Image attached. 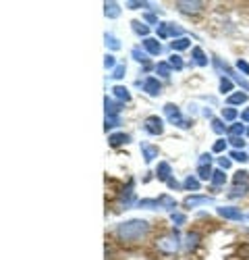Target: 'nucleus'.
<instances>
[{
	"label": "nucleus",
	"mask_w": 249,
	"mask_h": 260,
	"mask_svg": "<svg viewBox=\"0 0 249 260\" xmlns=\"http://www.w3.org/2000/svg\"><path fill=\"white\" fill-rule=\"evenodd\" d=\"M144 19H146L148 23H152V25H160V23H158V17H156V15H146Z\"/></svg>",
	"instance_id": "51"
},
{
	"label": "nucleus",
	"mask_w": 249,
	"mask_h": 260,
	"mask_svg": "<svg viewBox=\"0 0 249 260\" xmlns=\"http://www.w3.org/2000/svg\"><path fill=\"white\" fill-rule=\"evenodd\" d=\"M249 194V183H241V185H233L230 187V192H228V198H243Z\"/></svg>",
	"instance_id": "17"
},
{
	"label": "nucleus",
	"mask_w": 249,
	"mask_h": 260,
	"mask_svg": "<svg viewBox=\"0 0 249 260\" xmlns=\"http://www.w3.org/2000/svg\"><path fill=\"white\" fill-rule=\"evenodd\" d=\"M247 135H249V127H247Z\"/></svg>",
	"instance_id": "53"
},
{
	"label": "nucleus",
	"mask_w": 249,
	"mask_h": 260,
	"mask_svg": "<svg viewBox=\"0 0 249 260\" xmlns=\"http://www.w3.org/2000/svg\"><path fill=\"white\" fill-rule=\"evenodd\" d=\"M218 214L222 216V219H228V221H243L245 219V214L235 206H220Z\"/></svg>",
	"instance_id": "8"
},
{
	"label": "nucleus",
	"mask_w": 249,
	"mask_h": 260,
	"mask_svg": "<svg viewBox=\"0 0 249 260\" xmlns=\"http://www.w3.org/2000/svg\"><path fill=\"white\" fill-rule=\"evenodd\" d=\"M224 71H226V75H230V77H233V79H235L239 85H241V88H245V90L249 92V81H245L243 77L235 71V69H230V67H226V65H224Z\"/></svg>",
	"instance_id": "22"
},
{
	"label": "nucleus",
	"mask_w": 249,
	"mask_h": 260,
	"mask_svg": "<svg viewBox=\"0 0 249 260\" xmlns=\"http://www.w3.org/2000/svg\"><path fill=\"white\" fill-rule=\"evenodd\" d=\"M189 46H191V40H189V38H185V36L179 38V40H173V42H171V48L176 50V52H179V50H187Z\"/></svg>",
	"instance_id": "23"
},
{
	"label": "nucleus",
	"mask_w": 249,
	"mask_h": 260,
	"mask_svg": "<svg viewBox=\"0 0 249 260\" xmlns=\"http://www.w3.org/2000/svg\"><path fill=\"white\" fill-rule=\"evenodd\" d=\"M127 6L129 8H146V6H149L148 2H137V0H131V2H127Z\"/></svg>",
	"instance_id": "48"
},
{
	"label": "nucleus",
	"mask_w": 249,
	"mask_h": 260,
	"mask_svg": "<svg viewBox=\"0 0 249 260\" xmlns=\"http://www.w3.org/2000/svg\"><path fill=\"white\" fill-rule=\"evenodd\" d=\"M237 69H239V71H241V73L249 75V63H247V60H243V58H239V60H237Z\"/></svg>",
	"instance_id": "44"
},
{
	"label": "nucleus",
	"mask_w": 249,
	"mask_h": 260,
	"mask_svg": "<svg viewBox=\"0 0 249 260\" xmlns=\"http://www.w3.org/2000/svg\"><path fill=\"white\" fill-rule=\"evenodd\" d=\"M144 129H146L149 135H162L164 123H162V119H160L158 115H149V117L144 121Z\"/></svg>",
	"instance_id": "5"
},
{
	"label": "nucleus",
	"mask_w": 249,
	"mask_h": 260,
	"mask_svg": "<svg viewBox=\"0 0 249 260\" xmlns=\"http://www.w3.org/2000/svg\"><path fill=\"white\" fill-rule=\"evenodd\" d=\"M144 90L149 94V96H158V94L162 92V83H160L156 77H148L144 81Z\"/></svg>",
	"instance_id": "9"
},
{
	"label": "nucleus",
	"mask_w": 249,
	"mask_h": 260,
	"mask_svg": "<svg viewBox=\"0 0 249 260\" xmlns=\"http://www.w3.org/2000/svg\"><path fill=\"white\" fill-rule=\"evenodd\" d=\"M171 175H173L171 164H168V162H160V164H158V169H156V177H158V181H168V179H171Z\"/></svg>",
	"instance_id": "13"
},
{
	"label": "nucleus",
	"mask_w": 249,
	"mask_h": 260,
	"mask_svg": "<svg viewBox=\"0 0 249 260\" xmlns=\"http://www.w3.org/2000/svg\"><path fill=\"white\" fill-rule=\"evenodd\" d=\"M104 106H106V117H119V112L123 110L121 104H117V102H114L112 98H108V96L104 98Z\"/></svg>",
	"instance_id": "12"
},
{
	"label": "nucleus",
	"mask_w": 249,
	"mask_h": 260,
	"mask_svg": "<svg viewBox=\"0 0 249 260\" xmlns=\"http://www.w3.org/2000/svg\"><path fill=\"white\" fill-rule=\"evenodd\" d=\"M124 73H127V67H124V65H117V69L112 71V75H110V77H114V79H123Z\"/></svg>",
	"instance_id": "40"
},
{
	"label": "nucleus",
	"mask_w": 249,
	"mask_h": 260,
	"mask_svg": "<svg viewBox=\"0 0 249 260\" xmlns=\"http://www.w3.org/2000/svg\"><path fill=\"white\" fill-rule=\"evenodd\" d=\"M158 38H174V40H179V38H183V29L179 27V25H176V23H160L158 25Z\"/></svg>",
	"instance_id": "4"
},
{
	"label": "nucleus",
	"mask_w": 249,
	"mask_h": 260,
	"mask_svg": "<svg viewBox=\"0 0 249 260\" xmlns=\"http://www.w3.org/2000/svg\"><path fill=\"white\" fill-rule=\"evenodd\" d=\"M218 164H220V169H222V171H226V169L230 167V160H228V158H224V156H222V158H218Z\"/></svg>",
	"instance_id": "49"
},
{
	"label": "nucleus",
	"mask_w": 249,
	"mask_h": 260,
	"mask_svg": "<svg viewBox=\"0 0 249 260\" xmlns=\"http://www.w3.org/2000/svg\"><path fill=\"white\" fill-rule=\"evenodd\" d=\"M198 175H199V179L208 181V179H212V175H214V171H212L210 164L208 167H198Z\"/></svg>",
	"instance_id": "32"
},
{
	"label": "nucleus",
	"mask_w": 249,
	"mask_h": 260,
	"mask_svg": "<svg viewBox=\"0 0 249 260\" xmlns=\"http://www.w3.org/2000/svg\"><path fill=\"white\" fill-rule=\"evenodd\" d=\"M104 15L108 17V19H119V17H121L119 2H104Z\"/></svg>",
	"instance_id": "14"
},
{
	"label": "nucleus",
	"mask_w": 249,
	"mask_h": 260,
	"mask_svg": "<svg viewBox=\"0 0 249 260\" xmlns=\"http://www.w3.org/2000/svg\"><path fill=\"white\" fill-rule=\"evenodd\" d=\"M104 67L106 69H112V71H114V69H117V58H114L112 54H106L104 56Z\"/></svg>",
	"instance_id": "42"
},
{
	"label": "nucleus",
	"mask_w": 249,
	"mask_h": 260,
	"mask_svg": "<svg viewBox=\"0 0 249 260\" xmlns=\"http://www.w3.org/2000/svg\"><path fill=\"white\" fill-rule=\"evenodd\" d=\"M171 219H173L174 225H185V223H187V216H185L183 212H176V210L171 212Z\"/></svg>",
	"instance_id": "39"
},
{
	"label": "nucleus",
	"mask_w": 249,
	"mask_h": 260,
	"mask_svg": "<svg viewBox=\"0 0 249 260\" xmlns=\"http://www.w3.org/2000/svg\"><path fill=\"white\" fill-rule=\"evenodd\" d=\"M131 56L135 58L137 63H144V65L148 63V52H144L141 48H133V50H131Z\"/></svg>",
	"instance_id": "29"
},
{
	"label": "nucleus",
	"mask_w": 249,
	"mask_h": 260,
	"mask_svg": "<svg viewBox=\"0 0 249 260\" xmlns=\"http://www.w3.org/2000/svg\"><path fill=\"white\" fill-rule=\"evenodd\" d=\"M235 185H241V183H247V181H249V173L247 171H237L235 173Z\"/></svg>",
	"instance_id": "33"
},
{
	"label": "nucleus",
	"mask_w": 249,
	"mask_h": 260,
	"mask_svg": "<svg viewBox=\"0 0 249 260\" xmlns=\"http://www.w3.org/2000/svg\"><path fill=\"white\" fill-rule=\"evenodd\" d=\"M233 90V81L228 77H220V92H230Z\"/></svg>",
	"instance_id": "41"
},
{
	"label": "nucleus",
	"mask_w": 249,
	"mask_h": 260,
	"mask_svg": "<svg viewBox=\"0 0 249 260\" xmlns=\"http://www.w3.org/2000/svg\"><path fill=\"white\" fill-rule=\"evenodd\" d=\"M183 187L189 189V192H199V179H195V177L189 175V177L183 181Z\"/></svg>",
	"instance_id": "25"
},
{
	"label": "nucleus",
	"mask_w": 249,
	"mask_h": 260,
	"mask_svg": "<svg viewBox=\"0 0 249 260\" xmlns=\"http://www.w3.org/2000/svg\"><path fill=\"white\" fill-rule=\"evenodd\" d=\"M203 6H206V4L199 2V0H179V2H176V8H179L181 13H187V15L203 11Z\"/></svg>",
	"instance_id": "6"
},
{
	"label": "nucleus",
	"mask_w": 249,
	"mask_h": 260,
	"mask_svg": "<svg viewBox=\"0 0 249 260\" xmlns=\"http://www.w3.org/2000/svg\"><path fill=\"white\" fill-rule=\"evenodd\" d=\"M164 115H166V119L171 121L173 125H176L179 129H189V127H191V121L185 119V117L181 115L179 106H176V104H173V102L164 104Z\"/></svg>",
	"instance_id": "2"
},
{
	"label": "nucleus",
	"mask_w": 249,
	"mask_h": 260,
	"mask_svg": "<svg viewBox=\"0 0 249 260\" xmlns=\"http://www.w3.org/2000/svg\"><path fill=\"white\" fill-rule=\"evenodd\" d=\"M144 48H146L148 54H152V56H158L160 52H162V44H160L156 38H146L144 40Z\"/></svg>",
	"instance_id": "11"
},
{
	"label": "nucleus",
	"mask_w": 249,
	"mask_h": 260,
	"mask_svg": "<svg viewBox=\"0 0 249 260\" xmlns=\"http://www.w3.org/2000/svg\"><path fill=\"white\" fill-rule=\"evenodd\" d=\"M119 125H121V117H106V125H104L106 131L112 127H119Z\"/></svg>",
	"instance_id": "38"
},
{
	"label": "nucleus",
	"mask_w": 249,
	"mask_h": 260,
	"mask_svg": "<svg viewBox=\"0 0 249 260\" xmlns=\"http://www.w3.org/2000/svg\"><path fill=\"white\" fill-rule=\"evenodd\" d=\"M149 233V223L141 219H131L127 223H121L117 227V237L123 244H137Z\"/></svg>",
	"instance_id": "1"
},
{
	"label": "nucleus",
	"mask_w": 249,
	"mask_h": 260,
	"mask_svg": "<svg viewBox=\"0 0 249 260\" xmlns=\"http://www.w3.org/2000/svg\"><path fill=\"white\" fill-rule=\"evenodd\" d=\"M224 121L222 119H212V131L214 133H224Z\"/></svg>",
	"instance_id": "35"
},
{
	"label": "nucleus",
	"mask_w": 249,
	"mask_h": 260,
	"mask_svg": "<svg viewBox=\"0 0 249 260\" xmlns=\"http://www.w3.org/2000/svg\"><path fill=\"white\" fill-rule=\"evenodd\" d=\"M224 148H226V142L224 140H216L214 146H212V150H214V152H224Z\"/></svg>",
	"instance_id": "45"
},
{
	"label": "nucleus",
	"mask_w": 249,
	"mask_h": 260,
	"mask_svg": "<svg viewBox=\"0 0 249 260\" xmlns=\"http://www.w3.org/2000/svg\"><path fill=\"white\" fill-rule=\"evenodd\" d=\"M210 160H212V154H201L199 156V167H208V164H210Z\"/></svg>",
	"instance_id": "46"
},
{
	"label": "nucleus",
	"mask_w": 249,
	"mask_h": 260,
	"mask_svg": "<svg viewBox=\"0 0 249 260\" xmlns=\"http://www.w3.org/2000/svg\"><path fill=\"white\" fill-rule=\"evenodd\" d=\"M212 183H214L216 187L224 185V183H226V175H224V171H222V169L214 171V175H212Z\"/></svg>",
	"instance_id": "26"
},
{
	"label": "nucleus",
	"mask_w": 249,
	"mask_h": 260,
	"mask_svg": "<svg viewBox=\"0 0 249 260\" xmlns=\"http://www.w3.org/2000/svg\"><path fill=\"white\" fill-rule=\"evenodd\" d=\"M133 185H135V181L129 179L127 189H124V192L121 194V198H119V202H121V204H124V206H131V204H133Z\"/></svg>",
	"instance_id": "15"
},
{
	"label": "nucleus",
	"mask_w": 249,
	"mask_h": 260,
	"mask_svg": "<svg viewBox=\"0 0 249 260\" xmlns=\"http://www.w3.org/2000/svg\"><path fill=\"white\" fill-rule=\"evenodd\" d=\"M104 40H106V46H108L110 50H121V42H119L117 38H114L112 33H106Z\"/></svg>",
	"instance_id": "31"
},
{
	"label": "nucleus",
	"mask_w": 249,
	"mask_h": 260,
	"mask_svg": "<svg viewBox=\"0 0 249 260\" xmlns=\"http://www.w3.org/2000/svg\"><path fill=\"white\" fill-rule=\"evenodd\" d=\"M156 73H158V75H162V77H171L173 67L168 65V63H158V65H156Z\"/></svg>",
	"instance_id": "30"
},
{
	"label": "nucleus",
	"mask_w": 249,
	"mask_h": 260,
	"mask_svg": "<svg viewBox=\"0 0 249 260\" xmlns=\"http://www.w3.org/2000/svg\"><path fill=\"white\" fill-rule=\"evenodd\" d=\"M191 56H193V63L198 65V67H206V65H208V56L203 54V50H201V48L195 46V48L191 50Z\"/></svg>",
	"instance_id": "18"
},
{
	"label": "nucleus",
	"mask_w": 249,
	"mask_h": 260,
	"mask_svg": "<svg viewBox=\"0 0 249 260\" xmlns=\"http://www.w3.org/2000/svg\"><path fill=\"white\" fill-rule=\"evenodd\" d=\"M112 94H114V98H119L123 102H131V94H129V90L124 88V85H114Z\"/></svg>",
	"instance_id": "19"
},
{
	"label": "nucleus",
	"mask_w": 249,
	"mask_h": 260,
	"mask_svg": "<svg viewBox=\"0 0 249 260\" xmlns=\"http://www.w3.org/2000/svg\"><path fill=\"white\" fill-rule=\"evenodd\" d=\"M127 142H129V135H127V133H112V135L108 137V144L112 146V148H119V146L127 144Z\"/></svg>",
	"instance_id": "20"
},
{
	"label": "nucleus",
	"mask_w": 249,
	"mask_h": 260,
	"mask_svg": "<svg viewBox=\"0 0 249 260\" xmlns=\"http://www.w3.org/2000/svg\"><path fill=\"white\" fill-rule=\"evenodd\" d=\"M166 183H168V187H171V189H179V187H181V183H179V181H176V179H173V177L168 179Z\"/></svg>",
	"instance_id": "50"
},
{
	"label": "nucleus",
	"mask_w": 249,
	"mask_h": 260,
	"mask_svg": "<svg viewBox=\"0 0 249 260\" xmlns=\"http://www.w3.org/2000/svg\"><path fill=\"white\" fill-rule=\"evenodd\" d=\"M158 204H160V208H164V210H171V212H174V208H176V200L173 196H168V194H162L158 198Z\"/></svg>",
	"instance_id": "16"
},
{
	"label": "nucleus",
	"mask_w": 249,
	"mask_h": 260,
	"mask_svg": "<svg viewBox=\"0 0 249 260\" xmlns=\"http://www.w3.org/2000/svg\"><path fill=\"white\" fill-rule=\"evenodd\" d=\"M179 235H176V231H173L171 235H162V237H158L156 239V248L160 250L162 254H176L179 252Z\"/></svg>",
	"instance_id": "3"
},
{
	"label": "nucleus",
	"mask_w": 249,
	"mask_h": 260,
	"mask_svg": "<svg viewBox=\"0 0 249 260\" xmlns=\"http://www.w3.org/2000/svg\"><path fill=\"white\" fill-rule=\"evenodd\" d=\"M230 144H233L235 146V148L239 150V148H243V146H245V142H243V137H230V140H228Z\"/></svg>",
	"instance_id": "47"
},
{
	"label": "nucleus",
	"mask_w": 249,
	"mask_h": 260,
	"mask_svg": "<svg viewBox=\"0 0 249 260\" xmlns=\"http://www.w3.org/2000/svg\"><path fill=\"white\" fill-rule=\"evenodd\" d=\"M228 102V106H237V104H245L247 102V94L245 92H235V94H230V96L226 98Z\"/></svg>",
	"instance_id": "21"
},
{
	"label": "nucleus",
	"mask_w": 249,
	"mask_h": 260,
	"mask_svg": "<svg viewBox=\"0 0 249 260\" xmlns=\"http://www.w3.org/2000/svg\"><path fill=\"white\" fill-rule=\"evenodd\" d=\"M131 25H133V31L137 33V36H144V40L148 38V33H149V27L146 23H141V21H131Z\"/></svg>",
	"instance_id": "24"
},
{
	"label": "nucleus",
	"mask_w": 249,
	"mask_h": 260,
	"mask_svg": "<svg viewBox=\"0 0 249 260\" xmlns=\"http://www.w3.org/2000/svg\"><path fill=\"white\" fill-rule=\"evenodd\" d=\"M141 152H144V160H146L148 164L154 162V158H158V154H160L158 146H149V144H146V142H141Z\"/></svg>",
	"instance_id": "10"
},
{
	"label": "nucleus",
	"mask_w": 249,
	"mask_h": 260,
	"mask_svg": "<svg viewBox=\"0 0 249 260\" xmlns=\"http://www.w3.org/2000/svg\"><path fill=\"white\" fill-rule=\"evenodd\" d=\"M230 158L237 160V162H247L249 156H247V152H243V150H233V152H230Z\"/></svg>",
	"instance_id": "34"
},
{
	"label": "nucleus",
	"mask_w": 249,
	"mask_h": 260,
	"mask_svg": "<svg viewBox=\"0 0 249 260\" xmlns=\"http://www.w3.org/2000/svg\"><path fill=\"white\" fill-rule=\"evenodd\" d=\"M222 119L224 121H235L237 119V108H222Z\"/></svg>",
	"instance_id": "37"
},
{
	"label": "nucleus",
	"mask_w": 249,
	"mask_h": 260,
	"mask_svg": "<svg viewBox=\"0 0 249 260\" xmlns=\"http://www.w3.org/2000/svg\"><path fill=\"white\" fill-rule=\"evenodd\" d=\"M187 241H185V246H187V250H193L195 246H198L199 244V235H198V233H187V237H185Z\"/></svg>",
	"instance_id": "28"
},
{
	"label": "nucleus",
	"mask_w": 249,
	"mask_h": 260,
	"mask_svg": "<svg viewBox=\"0 0 249 260\" xmlns=\"http://www.w3.org/2000/svg\"><path fill=\"white\" fill-rule=\"evenodd\" d=\"M241 119H243V121H247V123H249V108H247V110H243V115H241Z\"/></svg>",
	"instance_id": "52"
},
{
	"label": "nucleus",
	"mask_w": 249,
	"mask_h": 260,
	"mask_svg": "<svg viewBox=\"0 0 249 260\" xmlns=\"http://www.w3.org/2000/svg\"><path fill=\"white\" fill-rule=\"evenodd\" d=\"M137 206H139V208H160L158 200H139Z\"/></svg>",
	"instance_id": "43"
},
{
	"label": "nucleus",
	"mask_w": 249,
	"mask_h": 260,
	"mask_svg": "<svg viewBox=\"0 0 249 260\" xmlns=\"http://www.w3.org/2000/svg\"><path fill=\"white\" fill-rule=\"evenodd\" d=\"M168 65H171L173 69H176V71H181V69L185 67V65H183V58H181L179 54H173L171 60H168Z\"/></svg>",
	"instance_id": "36"
},
{
	"label": "nucleus",
	"mask_w": 249,
	"mask_h": 260,
	"mask_svg": "<svg viewBox=\"0 0 249 260\" xmlns=\"http://www.w3.org/2000/svg\"><path fill=\"white\" fill-rule=\"evenodd\" d=\"M208 204H214V198L210 196H187L183 200L185 208H195V206H208Z\"/></svg>",
	"instance_id": "7"
},
{
	"label": "nucleus",
	"mask_w": 249,
	"mask_h": 260,
	"mask_svg": "<svg viewBox=\"0 0 249 260\" xmlns=\"http://www.w3.org/2000/svg\"><path fill=\"white\" fill-rule=\"evenodd\" d=\"M243 133H245V125H241V123H235V125L228 127L230 137H243Z\"/></svg>",
	"instance_id": "27"
}]
</instances>
